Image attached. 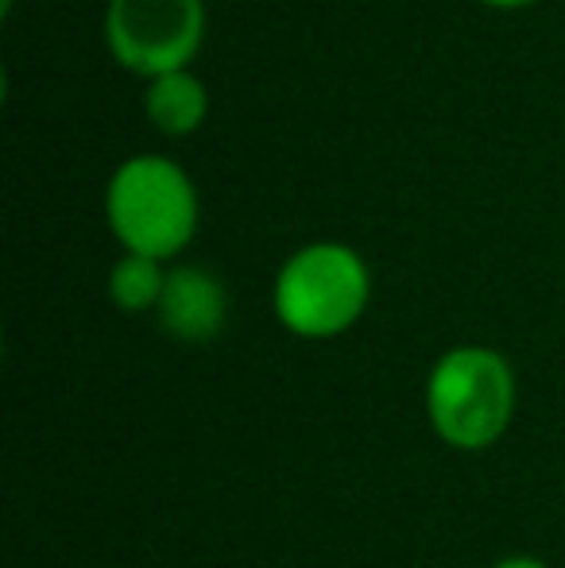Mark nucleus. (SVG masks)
Returning <instances> with one entry per match:
<instances>
[{
    "label": "nucleus",
    "mask_w": 565,
    "mask_h": 568,
    "mask_svg": "<svg viewBox=\"0 0 565 568\" xmlns=\"http://www.w3.org/2000/svg\"><path fill=\"white\" fill-rule=\"evenodd\" d=\"M229 294L213 271L198 263L167 271L163 298H159V325L182 344H205L225 329Z\"/></svg>",
    "instance_id": "5"
},
{
    "label": "nucleus",
    "mask_w": 565,
    "mask_h": 568,
    "mask_svg": "<svg viewBox=\"0 0 565 568\" xmlns=\"http://www.w3.org/2000/svg\"><path fill=\"white\" fill-rule=\"evenodd\" d=\"M492 8H523V4H535V0H484Z\"/></svg>",
    "instance_id": "9"
},
{
    "label": "nucleus",
    "mask_w": 565,
    "mask_h": 568,
    "mask_svg": "<svg viewBox=\"0 0 565 568\" xmlns=\"http://www.w3.org/2000/svg\"><path fill=\"white\" fill-rule=\"evenodd\" d=\"M515 410V375L500 352L481 344L450 348L426 379V414L445 445L481 453L504 437Z\"/></svg>",
    "instance_id": "2"
},
{
    "label": "nucleus",
    "mask_w": 565,
    "mask_h": 568,
    "mask_svg": "<svg viewBox=\"0 0 565 568\" xmlns=\"http://www.w3.org/2000/svg\"><path fill=\"white\" fill-rule=\"evenodd\" d=\"M8 4H12V0H4V8H8Z\"/></svg>",
    "instance_id": "10"
},
{
    "label": "nucleus",
    "mask_w": 565,
    "mask_h": 568,
    "mask_svg": "<svg viewBox=\"0 0 565 568\" xmlns=\"http://www.w3.org/2000/svg\"><path fill=\"white\" fill-rule=\"evenodd\" d=\"M143 113L167 135H186L210 113V90L194 70L159 74L143 90Z\"/></svg>",
    "instance_id": "6"
},
{
    "label": "nucleus",
    "mask_w": 565,
    "mask_h": 568,
    "mask_svg": "<svg viewBox=\"0 0 565 568\" xmlns=\"http://www.w3.org/2000/svg\"><path fill=\"white\" fill-rule=\"evenodd\" d=\"M492 568H546L538 557H504V561H496Z\"/></svg>",
    "instance_id": "8"
},
{
    "label": "nucleus",
    "mask_w": 565,
    "mask_h": 568,
    "mask_svg": "<svg viewBox=\"0 0 565 568\" xmlns=\"http://www.w3.org/2000/svg\"><path fill=\"white\" fill-rule=\"evenodd\" d=\"M105 217L124 252L171 260L198 232V190L167 155H132L105 186Z\"/></svg>",
    "instance_id": "1"
},
{
    "label": "nucleus",
    "mask_w": 565,
    "mask_h": 568,
    "mask_svg": "<svg viewBox=\"0 0 565 568\" xmlns=\"http://www.w3.org/2000/svg\"><path fill=\"white\" fill-rule=\"evenodd\" d=\"M372 298V275L361 252L341 240H314L286 255L275 275V317L294 337L325 341L356 325Z\"/></svg>",
    "instance_id": "3"
},
{
    "label": "nucleus",
    "mask_w": 565,
    "mask_h": 568,
    "mask_svg": "<svg viewBox=\"0 0 565 568\" xmlns=\"http://www.w3.org/2000/svg\"><path fill=\"white\" fill-rule=\"evenodd\" d=\"M167 286V271L151 255L124 252L109 271V298L124 314H143V310H159Z\"/></svg>",
    "instance_id": "7"
},
{
    "label": "nucleus",
    "mask_w": 565,
    "mask_h": 568,
    "mask_svg": "<svg viewBox=\"0 0 565 568\" xmlns=\"http://www.w3.org/2000/svg\"><path fill=\"white\" fill-rule=\"evenodd\" d=\"M205 39V0H109L105 43L121 67L151 78L190 70Z\"/></svg>",
    "instance_id": "4"
}]
</instances>
